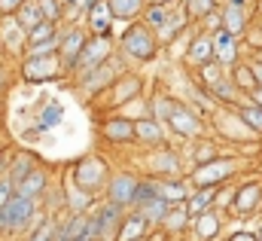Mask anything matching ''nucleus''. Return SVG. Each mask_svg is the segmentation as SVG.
<instances>
[{"label": "nucleus", "mask_w": 262, "mask_h": 241, "mask_svg": "<svg viewBox=\"0 0 262 241\" xmlns=\"http://www.w3.org/2000/svg\"><path fill=\"white\" fill-rule=\"evenodd\" d=\"M110 58H113V40L107 34H92L85 40V49H82L79 61H76L73 76H85V73H92L95 67H101L104 61H110Z\"/></svg>", "instance_id": "20e7f679"}, {"label": "nucleus", "mask_w": 262, "mask_h": 241, "mask_svg": "<svg viewBox=\"0 0 262 241\" xmlns=\"http://www.w3.org/2000/svg\"><path fill=\"white\" fill-rule=\"evenodd\" d=\"M137 177L128 174V171H122V174H113L110 183H107V198L110 202H116V205H122V208H131L134 205V192H137Z\"/></svg>", "instance_id": "ddd939ff"}, {"label": "nucleus", "mask_w": 262, "mask_h": 241, "mask_svg": "<svg viewBox=\"0 0 262 241\" xmlns=\"http://www.w3.org/2000/svg\"><path fill=\"white\" fill-rule=\"evenodd\" d=\"M0 40L9 52L21 55L28 52V28L18 22V15H3V25H0Z\"/></svg>", "instance_id": "9b49d317"}, {"label": "nucleus", "mask_w": 262, "mask_h": 241, "mask_svg": "<svg viewBox=\"0 0 262 241\" xmlns=\"http://www.w3.org/2000/svg\"><path fill=\"white\" fill-rule=\"evenodd\" d=\"M186 22H189L186 3H183V6H174V9H171V15H168V22L156 31L159 43H174V40H177V34H180V31H186Z\"/></svg>", "instance_id": "6ab92c4d"}, {"label": "nucleus", "mask_w": 262, "mask_h": 241, "mask_svg": "<svg viewBox=\"0 0 262 241\" xmlns=\"http://www.w3.org/2000/svg\"><path fill=\"white\" fill-rule=\"evenodd\" d=\"M73 183L82 186V189H89V192L101 189V186L107 183V165H104L101 159H95V156L82 159V162L73 168Z\"/></svg>", "instance_id": "6e6552de"}, {"label": "nucleus", "mask_w": 262, "mask_h": 241, "mask_svg": "<svg viewBox=\"0 0 262 241\" xmlns=\"http://www.w3.org/2000/svg\"><path fill=\"white\" fill-rule=\"evenodd\" d=\"M0 208H3V205H0Z\"/></svg>", "instance_id": "4d7b16f0"}, {"label": "nucleus", "mask_w": 262, "mask_h": 241, "mask_svg": "<svg viewBox=\"0 0 262 241\" xmlns=\"http://www.w3.org/2000/svg\"><path fill=\"white\" fill-rule=\"evenodd\" d=\"M216 195H220V189H216V186H198L195 192L189 195V202H186L189 214H192V217H198V214L210 211V208L216 205Z\"/></svg>", "instance_id": "bb28decb"}, {"label": "nucleus", "mask_w": 262, "mask_h": 241, "mask_svg": "<svg viewBox=\"0 0 262 241\" xmlns=\"http://www.w3.org/2000/svg\"><path fill=\"white\" fill-rule=\"evenodd\" d=\"M55 241H95V235H92V217L89 214H73L67 223L58 226V238Z\"/></svg>", "instance_id": "4468645a"}, {"label": "nucleus", "mask_w": 262, "mask_h": 241, "mask_svg": "<svg viewBox=\"0 0 262 241\" xmlns=\"http://www.w3.org/2000/svg\"><path fill=\"white\" fill-rule=\"evenodd\" d=\"M113 6V15L122 18V22H134L137 15H143L146 9V0H110Z\"/></svg>", "instance_id": "473e14b6"}, {"label": "nucleus", "mask_w": 262, "mask_h": 241, "mask_svg": "<svg viewBox=\"0 0 262 241\" xmlns=\"http://www.w3.org/2000/svg\"><path fill=\"white\" fill-rule=\"evenodd\" d=\"M101 137H107L110 144H128V140L137 137V128H134V122L131 119L116 116V119L101 122Z\"/></svg>", "instance_id": "a211bd4d"}, {"label": "nucleus", "mask_w": 262, "mask_h": 241, "mask_svg": "<svg viewBox=\"0 0 262 241\" xmlns=\"http://www.w3.org/2000/svg\"><path fill=\"white\" fill-rule=\"evenodd\" d=\"M119 43H122V52L134 61H149V58H156V52H159V37L146 25H131V28H125V34H122Z\"/></svg>", "instance_id": "f03ea898"}, {"label": "nucleus", "mask_w": 262, "mask_h": 241, "mask_svg": "<svg viewBox=\"0 0 262 241\" xmlns=\"http://www.w3.org/2000/svg\"><path fill=\"white\" fill-rule=\"evenodd\" d=\"M229 241H259V235H253V232H235Z\"/></svg>", "instance_id": "8fccbe9b"}, {"label": "nucleus", "mask_w": 262, "mask_h": 241, "mask_svg": "<svg viewBox=\"0 0 262 241\" xmlns=\"http://www.w3.org/2000/svg\"><path fill=\"white\" fill-rule=\"evenodd\" d=\"M216 128L226 134V137H232V140H253V137H259L250 125H247V119L238 113V110H223V113H216Z\"/></svg>", "instance_id": "9d476101"}, {"label": "nucleus", "mask_w": 262, "mask_h": 241, "mask_svg": "<svg viewBox=\"0 0 262 241\" xmlns=\"http://www.w3.org/2000/svg\"><path fill=\"white\" fill-rule=\"evenodd\" d=\"M137 92H140V79H137L134 73H131V76H125V73H122V76H119V79H116L107 92H101V95H104V98H110V101H107L110 107H119V104L131 101Z\"/></svg>", "instance_id": "f3484780"}, {"label": "nucleus", "mask_w": 262, "mask_h": 241, "mask_svg": "<svg viewBox=\"0 0 262 241\" xmlns=\"http://www.w3.org/2000/svg\"><path fill=\"white\" fill-rule=\"evenodd\" d=\"M250 64H253V73H256V79H259V86H262V58L250 61Z\"/></svg>", "instance_id": "3c124183"}, {"label": "nucleus", "mask_w": 262, "mask_h": 241, "mask_svg": "<svg viewBox=\"0 0 262 241\" xmlns=\"http://www.w3.org/2000/svg\"><path fill=\"white\" fill-rule=\"evenodd\" d=\"M241 168V162L238 159H213V162H204V165H195L192 168V183L195 186H220L223 180H229L235 171Z\"/></svg>", "instance_id": "39448f33"}, {"label": "nucleus", "mask_w": 262, "mask_h": 241, "mask_svg": "<svg viewBox=\"0 0 262 241\" xmlns=\"http://www.w3.org/2000/svg\"><path fill=\"white\" fill-rule=\"evenodd\" d=\"M34 214H37V198H28V195H18L15 192L0 208V229L3 232H15V229L28 226L34 220Z\"/></svg>", "instance_id": "7ed1b4c3"}, {"label": "nucleus", "mask_w": 262, "mask_h": 241, "mask_svg": "<svg viewBox=\"0 0 262 241\" xmlns=\"http://www.w3.org/2000/svg\"><path fill=\"white\" fill-rule=\"evenodd\" d=\"M89 208H92V192L70 180V211L73 214H85Z\"/></svg>", "instance_id": "4c0bfd02"}, {"label": "nucleus", "mask_w": 262, "mask_h": 241, "mask_svg": "<svg viewBox=\"0 0 262 241\" xmlns=\"http://www.w3.org/2000/svg\"><path fill=\"white\" fill-rule=\"evenodd\" d=\"M220 15H223V28L226 31H232V34H244V28H247V12H244V6H238V3H223V9H220Z\"/></svg>", "instance_id": "cd10ccee"}, {"label": "nucleus", "mask_w": 262, "mask_h": 241, "mask_svg": "<svg viewBox=\"0 0 262 241\" xmlns=\"http://www.w3.org/2000/svg\"><path fill=\"white\" fill-rule=\"evenodd\" d=\"M259 241H262V232H259Z\"/></svg>", "instance_id": "6e6d98bb"}, {"label": "nucleus", "mask_w": 262, "mask_h": 241, "mask_svg": "<svg viewBox=\"0 0 262 241\" xmlns=\"http://www.w3.org/2000/svg\"><path fill=\"white\" fill-rule=\"evenodd\" d=\"M262 205V183H247V186H241L238 192H235V198H232V208L238 211V214H250V211H256Z\"/></svg>", "instance_id": "412c9836"}, {"label": "nucleus", "mask_w": 262, "mask_h": 241, "mask_svg": "<svg viewBox=\"0 0 262 241\" xmlns=\"http://www.w3.org/2000/svg\"><path fill=\"white\" fill-rule=\"evenodd\" d=\"M43 189H46V171H40V168H34L25 180L15 186V192L18 195H28V198H40Z\"/></svg>", "instance_id": "c756f323"}, {"label": "nucleus", "mask_w": 262, "mask_h": 241, "mask_svg": "<svg viewBox=\"0 0 262 241\" xmlns=\"http://www.w3.org/2000/svg\"><path fill=\"white\" fill-rule=\"evenodd\" d=\"M171 9H174V3H149L146 9H143V25L146 28H162L165 22H168V15H171Z\"/></svg>", "instance_id": "72a5a7b5"}, {"label": "nucleus", "mask_w": 262, "mask_h": 241, "mask_svg": "<svg viewBox=\"0 0 262 241\" xmlns=\"http://www.w3.org/2000/svg\"><path fill=\"white\" fill-rule=\"evenodd\" d=\"M149 168L152 174H162V177H180V156L174 150H156V156L149 159Z\"/></svg>", "instance_id": "4be33fe9"}, {"label": "nucleus", "mask_w": 262, "mask_h": 241, "mask_svg": "<svg viewBox=\"0 0 262 241\" xmlns=\"http://www.w3.org/2000/svg\"><path fill=\"white\" fill-rule=\"evenodd\" d=\"M250 101H256V104H259V107H262V86H259V89H256V92H253V95H250Z\"/></svg>", "instance_id": "603ef678"}, {"label": "nucleus", "mask_w": 262, "mask_h": 241, "mask_svg": "<svg viewBox=\"0 0 262 241\" xmlns=\"http://www.w3.org/2000/svg\"><path fill=\"white\" fill-rule=\"evenodd\" d=\"M259 31H262V28H259Z\"/></svg>", "instance_id": "13d9d810"}, {"label": "nucleus", "mask_w": 262, "mask_h": 241, "mask_svg": "<svg viewBox=\"0 0 262 241\" xmlns=\"http://www.w3.org/2000/svg\"><path fill=\"white\" fill-rule=\"evenodd\" d=\"M64 64L58 55H25L21 61V76L28 83H43V79H52V76H61Z\"/></svg>", "instance_id": "0eeeda50"}, {"label": "nucleus", "mask_w": 262, "mask_h": 241, "mask_svg": "<svg viewBox=\"0 0 262 241\" xmlns=\"http://www.w3.org/2000/svg\"><path fill=\"white\" fill-rule=\"evenodd\" d=\"M149 3H174V0H149Z\"/></svg>", "instance_id": "5fc2aeb1"}, {"label": "nucleus", "mask_w": 262, "mask_h": 241, "mask_svg": "<svg viewBox=\"0 0 262 241\" xmlns=\"http://www.w3.org/2000/svg\"><path fill=\"white\" fill-rule=\"evenodd\" d=\"M226 64H220V61H210V64H204V67H198V79H201V86L210 92L220 79H226Z\"/></svg>", "instance_id": "f704fd0d"}, {"label": "nucleus", "mask_w": 262, "mask_h": 241, "mask_svg": "<svg viewBox=\"0 0 262 241\" xmlns=\"http://www.w3.org/2000/svg\"><path fill=\"white\" fill-rule=\"evenodd\" d=\"M49 37H55V22L43 18L40 25H34V28L28 31V46H34V43H43V40H49Z\"/></svg>", "instance_id": "79ce46f5"}, {"label": "nucleus", "mask_w": 262, "mask_h": 241, "mask_svg": "<svg viewBox=\"0 0 262 241\" xmlns=\"http://www.w3.org/2000/svg\"><path fill=\"white\" fill-rule=\"evenodd\" d=\"M61 116H64L61 104H58V101H49V104L40 110V122H37V125H40V131H52V128L61 122Z\"/></svg>", "instance_id": "e433bc0d"}, {"label": "nucleus", "mask_w": 262, "mask_h": 241, "mask_svg": "<svg viewBox=\"0 0 262 241\" xmlns=\"http://www.w3.org/2000/svg\"><path fill=\"white\" fill-rule=\"evenodd\" d=\"M149 110H152L156 119H162L165 125H171V131L180 134V137H198V134H201V119H198L186 104H180V101L156 98V101L149 104Z\"/></svg>", "instance_id": "f257e3e1"}, {"label": "nucleus", "mask_w": 262, "mask_h": 241, "mask_svg": "<svg viewBox=\"0 0 262 241\" xmlns=\"http://www.w3.org/2000/svg\"><path fill=\"white\" fill-rule=\"evenodd\" d=\"M55 238H58V223L55 220H43V223H37V229L31 232L28 241H55Z\"/></svg>", "instance_id": "c03bdc74"}, {"label": "nucleus", "mask_w": 262, "mask_h": 241, "mask_svg": "<svg viewBox=\"0 0 262 241\" xmlns=\"http://www.w3.org/2000/svg\"><path fill=\"white\" fill-rule=\"evenodd\" d=\"M55 49H61V34H55V37H49V40H43V43L28 46L25 55H55Z\"/></svg>", "instance_id": "a18cd8bd"}, {"label": "nucleus", "mask_w": 262, "mask_h": 241, "mask_svg": "<svg viewBox=\"0 0 262 241\" xmlns=\"http://www.w3.org/2000/svg\"><path fill=\"white\" fill-rule=\"evenodd\" d=\"M119 76H122V64L116 58H110V61H104L101 67H95L92 73L76 76V79H79V89H82L85 95H101V92H107Z\"/></svg>", "instance_id": "423d86ee"}, {"label": "nucleus", "mask_w": 262, "mask_h": 241, "mask_svg": "<svg viewBox=\"0 0 262 241\" xmlns=\"http://www.w3.org/2000/svg\"><path fill=\"white\" fill-rule=\"evenodd\" d=\"M134 128H137V140H143V144H165L162 119H156V116H140V119H134Z\"/></svg>", "instance_id": "a878e982"}, {"label": "nucleus", "mask_w": 262, "mask_h": 241, "mask_svg": "<svg viewBox=\"0 0 262 241\" xmlns=\"http://www.w3.org/2000/svg\"><path fill=\"white\" fill-rule=\"evenodd\" d=\"M149 226H162V220L168 217V211H171V205L165 202V198H156V202H149V205H143V208H134Z\"/></svg>", "instance_id": "2f4dec72"}, {"label": "nucleus", "mask_w": 262, "mask_h": 241, "mask_svg": "<svg viewBox=\"0 0 262 241\" xmlns=\"http://www.w3.org/2000/svg\"><path fill=\"white\" fill-rule=\"evenodd\" d=\"M31 171H34V159H31V156H18V159H15V162L9 165V180L18 186V183L25 180V177H28Z\"/></svg>", "instance_id": "a19ab883"}, {"label": "nucleus", "mask_w": 262, "mask_h": 241, "mask_svg": "<svg viewBox=\"0 0 262 241\" xmlns=\"http://www.w3.org/2000/svg\"><path fill=\"white\" fill-rule=\"evenodd\" d=\"M85 34H82V28H70L67 34H61V49H58V58L64 64V70H76V61L82 55V49H85Z\"/></svg>", "instance_id": "f8f14e48"}, {"label": "nucleus", "mask_w": 262, "mask_h": 241, "mask_svg": "<svg viewBox=\"0 0 262 241\" xmlns=\"http://www.w3.org/2000/svg\"><path fill=\"white\" fill-rule=\"evenodd\" d=\"M21 6H25V0H0V12L3 15H15Z\"/></svg>", "instance_id": "09e8293b"}, {"label": "nucleus", "mask_w": 262, "mask_h": 241, "mask_svg": "<svg viewBox=\"0 0 262 241\" xmlns=\"http://www.w3.org/2000/svg\"><path fill=\"white\" fill-rule=\"evenodd\" d=\"M213 49H216V61L226 64V67H235L238 64V34L220 28L213 31Z\"/></svg>", "instance_id": "2eb2a0df"}, {"label": "nucleus", "mask_w": 262, "mask_h": 241, "mask_svg": "<svg viewBox=\"0 0 262 241\" xmlns=\"http://www.w3.org/2000/svg\"><path fill=\"white\" fill-rule=\"evenodd\" d=\"M156 198H162V195H159V180H156V177L140 180L137 183V192H134V205H131V208H143V205H149V202H156Z\"/></svg>", "instance_id": "c9c22d12"}, {"label": "nucleus", "mask_w": 262, "mask_h": 241, "mask_svg": "<svg viewBox=\"0 0 262 241\" xmlns=\"http://www.w3.org/2000/svg\"><path fill=\"white\" fill-rule=\"evenodd\" d=\"M122 223V205H116V202H104L95 214H92V235L95 241H104V235L113 229V226H119Z\"/></svg>", "instance_id": "1a4fd4ad"}, {"label": "nucleus", "mask_w": 262, "mask_h": 241, "mask_svg": "<svg viewBox=\"0 0 262 241\" xmlns=\"http://www.w3.org/2000/svg\"><path fill=\"white\" fill-rule=\"evenodd\" d=\"M162 226H165V232H171V235L186 232V229L192 226V214H189L186 202H183V205H171V211H168V217L162 220Z\"/></svg>", "instance_id": "393cba45"}, {"label": "nucleus", "mask_w": 262, "mask_h": 241, "mask_svg": "<svg viewBox=\"0 0 262 241\" xmlns=\"http://www.w3.org/2000/svg\"><path fill=\"white\" fill-rule=\"evenodd\" d=\"M229 3H238V6H247V0H229Z\"/></svg>", "instance_id": "864d4df0"}, {"label": "nucleus", "mask_w": 262, "mask_h": 241, "mask_svg": "<svg viewBox=\"0 0 262 241\" xmlns=\"http://www.w3.org/2000/svg\"><path fill=\"white\" fill-rule=\"evenodd\" d=\"M213 159H220L216 156V147L213 144H201L195 153V165H204V162H213Z\"/></svg>", "instance_id": "de8ad7c7"}, {"label": "nucleus", "mask_w": 262, "mask_h": 241, "mask_svg": "<svg viewBox=\"0 0 262 241\" xmlns=\"http://www.w3.org/2000/svg\"><path fill=\"white\" fill-rule=\"evenodd\" d=\"M146 220L134 211L131 217H122V223H119V235H116V241H140L143 238V232H146Z\"/></svg>", "instance_id": "c85d7f7f"}, {"label": "nucleus", "mask_w": 262, "mask_h": 241, "mask_svg": "<svg viewBox=\"0 0 262 241\" xmlns=\"http://www.w3.org/2000/svg\"><path fill=\"white\" fill-rule=\"evenodd\" d=\"M159 180V195L168 202V205H183V202H189V189H186V183L180 180V177H156Z\"/></svg>", "instance_id": "b1692460"}, {"label": "nucleus", "mask_w": 262, "mask_h": 241, "mask_svg": "<svg viewBox=\"0 0 262 241\" xmlns=\"http://www.w3.org/2000/svg\"><path fill=\"white\" fill-rule=\"evenodd\" d=\"M113 6H110V0H95L92 3V9L85 12V22H89V28H92V34H107L110 37V28H113Z\"/></svg>", "instance_id": "dca6fc26"}, {"label": "nucleus", "mask_w": 262, "mask_h": 241, "mask_svg": "<svg viewBox=\"0 0 262 241\" xmlns=\"http://www.w3.org/2000/svg\"><path fill=\"white\" fill-rule=\"evenodd\" d=\"M232 79H235V86H238L244 95H253V92L259 89V79H256V73H253V64H235Z\"/></svg>", "instance_id": "7c9ffc66"}, {"label": "nucleus", "mask_w": 262, "mask_h": 241, "mask_svg": "<svg viewBox=\"0 0 262 241\" xmlns=\"http://www.w3.org/2000/svg\"><path fill=\"white\" fill-rule=\"evenodd\" d=\"M186 12L189 18H207L210 12H216V0H186Z\"/></svg>", "instance_id": "37998d69"}, {"label": "nucleus", "mask_w": 262, "mask_h": 241, "mask_svg": "<svg viewBox=\"0 0 262 241\" xmlns=\"http://www.w3.org/2000/svg\"><path fill=\"white\" fill-rule=\"evenodd\" d=\"M15 15H18V22H21V25H25L28 31H31L34 25H40V22L46 18V15H43V9H40V3H28V0H25V6H21V9H18Z\"/></svg>", "instance_id": "ea45409f"}, {"label": "nucleus", "mask_w": 262, "mask_h": 241, "mask_svg": "<svg viewBox=\"0 0 262 241\" xmlns=\"http://www.w3.org/2000/svg\"><path fill=\"white\" fill-rule=\"evenodd\" d=\"M238 113L247 119V125H250L256 134H262V107L256 104V101H244V104L238 101Z\"/></svg>", "instance_id": "58836bf2"}, {"label": "nucleus", "mask_w": 262, "mask_h": 241, "mask_svg": "<svg viewBox=\"0 0 262 241\" xmlns=\"http://www.w3.org/2000/svg\"><path fill=\"white\" fill-rule=\"evenodd\" d=\"M40 3V9H43V15L49 18V22H58L61 18V12H64V6H61V0H37Z\"/></svg>", "instance_id": "49530a36"}, {"label": "nucleus", "mask_w": 262, "mask_h": 241, "mask_svg": "<svg viewBox=\"0 0 262 241\" xmlns=\"http://www.w3.org/2000/svg\"><path fill=\"white\" fill-rule=\"evenodd\" d=\"M192 229H195V238L198 241H213L216 235H220V229H223L220 214L210 208V211H204V214L192 217Z\"/></svg>", "instance_id": "5701e85b"}, {"label": "nucleus", "mask_w": 262, "mask_h": 241, "mask_svg": "<svg viewBox=\"0 0 262 241\" xmlns=\"http://www.w3.org/2000/svg\"><path fill=\"white\" fill-rule=\"evenodd\" d=\"M186 61H189V64H195V67H204V64L216 61L213 37H207V34H198L195 40L189 43V49H186Z\"/></svg>", "instance_id": "aec40b11"}]
</instances>
